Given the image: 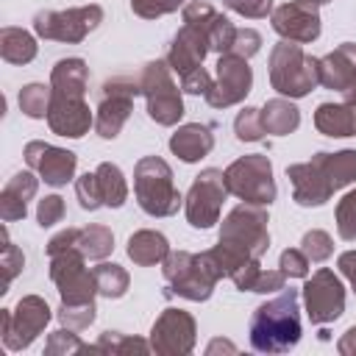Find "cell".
I'll return each instance as SVG.
<instances>
[{
  "label": "cell",
  "instance_id": "7bdbcfd3",
  "mask_svg": "<svg viewBox=\"0 0 356 356\" xmlns=\"http://www.w3.org/2000/svg\"><path fill=\"white\" fill-rule=\"evenodd\" d=\"M44 350L47 353H61V350H86V345L72 334V331H53L50 334V339H47V345H44Z\"/></svg>",
  "mask_w": 356,
  "mask_h": 356
},
{
  "label": "cell",
  "instance_id": "30bf717a",
  "mask_svg": "<svg viewBox=\"0 0 356 356\" xmlns=\"http://www.w3.org/2000/svg\"><path fill=\"white\" fill-rule=\"evenodd\" d=\"M139 89V78H111L103 83L100 92V103H97V117H95V131L103 139H114L120 134V128L125 125L131 108H134V97Z\"/></svg>",
  "mask_w": 356,
  "mask_h": 356
},
{
  "label": "cell",
  "instance_id": "44dd1931",
  "mask_svg": "<svg viewBox=\"0 0 356 356\" xmlns=\"http://www.w3.org/2000/svg\"><path fill=\"white\" fill-rule=\"evenodd\" d=\"M211 147H214L211 128H209V125H200V122L181 125V128L172 134V139H170V150H172L181 161H186V164L200 161L203 156L211 153Z\"/></svg>",
  "mask_w": 356,
  "mask_h": 356
},
{
  "label": "cell",
  "instance_id": "7c38bea8",
  "mask_svg": "<svg viewBox=\"0 0 356 356\" xmlns=\"http://www.w3.org/2000/svg\"><path fill=\"white\" fill-rule=\"evenodd\" d=\"M228 195L225 189V175L220 170H203L186 195V220L195 228H211L220 217L222 197Z\"/></svg>",
  "mask_w": 356,
  "mask_h": 356
},
{
  "label": "cell",
  "instance_id": "1f68e13d",
  "mask_svg": "<svg viewBox=\"0 0 356 356\" xmlns=\"http://www.w3.org/2000/svg\"><path fill=\"white\" fill-rule=\"evenodd\" d=\"M234 131L239 142H259L264 136V125H261V111L259 108H242L234 120Z\"/></svg>",
  "mask_w": 356,
  "mask_h": 356
},
{
  "label": "cell",
  "instance_id": "f6af8a7d",
  "mask_svg": "<svg viewBox=\"0 0 356 356\" xmlns=\"http://www.w3.org/2000/svg\"><path fill=\"white\" fill-rule=\"evenodd\" d=\"M284 281H286V275H284V270H267V273H259V278H256V284H253V292H275V289H284Z\"/></svg>",
  "mask_w": 356,
  "mask_h": 356
},
{
  "label": "cell",
  "instance_id": "f1b7e54d",
  "mask_svg": "<svg viewBox=\"0 0 356 356\" xmlns=\"http://www.w3.org/2000/svg\"><path fill=\"white\" fill-rule=\"evenodd\" d=\"M75 245L86 259H106L114 248V234L106 225H86V228H78Z\"/></svg>",
  "mask_w": 356,
  "mask_h": 356
},
{
  "label": "cell",
  "instance_id": "83f0119b",
  "mask_svg": "<svg viewBox=\"0 0 356 356\" xmlns=\"http://www.w3.org/2000/svg\"><path fill=\"white\" fill-rule=\"evenodd\" d=\"M95 178H97V189H100V197H103V206H111V209H120L128 197V186H125V178H122V170L111 161H103L97 170H95Z\"/></svg>",
  "mask_w": 356,
  "mask_h": 356
},
{
  "label": "cell",
  "instance_id": "52a82bcc",
  "mask_svg": "<svg viewBox=\"0 0 356 356\" xmlns=\"http://www.w3.org/2000/svg\"><path fill=\"white\" fill-rule=\"evenodd\" d=\"M139 89L147 97V114L159 125H175L184 114V100L170 78L167 61H150L139 75Z\"/></svg>",
  "mask_w": 356,
  "mask_h": 356
},
{
  "label": "cell",
  "instance_id": "e575fe53",
  "mask_svg": "<svg viewBox=\"0 0 356 356\" xmlns=\"http://www.w3.org/2000/svg\"><path fill=\"white\" fill-rule=\"evenodd\" d=\"M58 320H61L67 328L81 331V328L92 325V320H95V303H61Z\"/></svg>",
  "mask_w": 356,
  "mask_h": 356
},
{
  "label": "cell",
  "instance_id": "5bb4252c",
  "mask_svg": "<svg viewBox=\"0 0 356 356\" xmlns=\"http://www.w3.org/2000/svg\"><path fill=\"white\" fill-rule=\"evenodd\" d=\"M273 31L289 42L306 44L320 36V11L314 0H289L273 11Z\"/></svg>",
  "mask_w": 356,
  "mask_h": 356
},
{
  "label": "cell",
  "instance_id": "d6a6232c",
  "mask_svg": "<svg viewBox=\"0 0 356 356\" xmlns=\"http://www.w3.org/2000/svg\"><path fill=\"white\" fill-rule=\"evenodd\" d=\"M337 231L342 239L353 242L356 239V189H350L339 203H337Z\"/></svg>",
  "mask_w": 356,
  "mask_h": 356
},
{
  "label": "cell",
  "instance_id": "ee69618b",
  "mask_svg": "<svg viewBox=\"0 0 356 356\" xmlns=\"http://www.w3.org/2000/svg\"><path fill=\"white\" fill-rule=\"evenodd\" d=\"M211 75L203 70V67H197V70H192V72H186L184 78H181V89L184 92H189V95H206L209 89H211Z\"/></svg>",
  "mask_w": 356,
  "mask_h": 356
},
{
  "label": "cell",
  "instance_id": "9c48e42d",
  "mask_svg": "<svg viewBox=\"0 0 356 356\" xmlns=\"http://www.w3.org/2000/svg\"><path fill=\"white\" fill-rule=\"evenodd\" d=\"M3 342L8 350L28 348L50 323V306L39 295L19 298L17 309H3Z\"/></svg>",
  "mask_w": 356,
  "mask_h": 356
},
{
  "label": "cell",
  "instance_id": "b9f144b4",
  "mask_svg": "<svg viewBox=\"0 0 356 356\" xmlns=\"http://www.w3.org/2000/svg\"><path fill=\"white\" fill-rule=\"evenodd\" d=\"M231 11L248 17V19H259V17H267L270 8H273V0H222Z\"/></svg>",
  "mask_w": 356,
  "mask_h": 356
},
{
  "label": "cell",
  "instance_id": "f35d334b",
  "mask_svg": "<svg viewBox=\"0 0 356 356\" xmlns=\"http://www.w3.org/2000/svg\"><path fill=\"white\" fill-rule=\"evenodd\" d=\"M278 267L284 270L286 278H306L309 275V259H306L303 250H295V248H286L281 253V264Z\"/></svg>",
  "mask_w": 356,
  "mask_h": 356
},
{
  "label": "cell",
  "instance_id": "4fadbf2b",
  "mask_svg": "<svg viewBox=\"0 0 356 356\" xmlns=\"http://www.w3.org/2000/svg\"><path fill=\"white\" fill-rule=\"evenodd\" d=\"M250 83H253V72L248 67V58L222 53L217 61V81L211 83V89L203 97L214 108H228L250 92Z\"/></svg>",
  "mask_w": 356,
  "mask_h": 356
},
{
  "label": "cell",
  "instance_id": "8fae6325",
  "mask_svg": "<svg viewBox=\"0 0 356 356\" xmlns=\"http://www.w3.org/2000/svg\"><path fill=\"white\" fill-rule=\"evenodd\" d=\"M303 300H306V317L314 325H325L345 312V286L331 270L323 267L303 284Z\"/></svg>",
  "mask_w": 356,
  "mask_h": 356
},
{
  "label": "cell",
  "instance_id": "9a60e30c",
  "mask_svg": "<svg viewBox=\"0 0 356 356\" xmlns=\"http://www.w3.org/2000/svg\"><path fill=\"white\" fill-rule=\"evenodd\" d=\"M195 345V320L184 309H164L153 323L150 348L159 353H189Z\"/></svg>",
  "mask_w": 356,
  "mask_h": 356
},
{
  "label": "cell",
  "instance_id": "c3c4849f",
  "mask_svg": "<svg viewBox=\"0 0 356 356\" xmlns=\"http://www.w3.org/2000/svg\"><path fill=\"white\" fill-rule=\"evenodd\" d=\"M314 3H317V6H320V3H331V0H314Z\"/></svg>",
  "mask_w": 356,
  "mask_h": 356
},
{
  "label": "cell",
  "instance_id": "836d02e7",
  "mask_svg": "<svg viewBox=\"0 0 356 356\" xmlns=\"http://www.w3.org/2000/svg\"><path fill=\"white\" fill-rule=\"evenodd\" d=\"M0 267H3V289H0V292H8L11 278H14L17 273H22V267H25V256H22V250H19L17 245L8 242V234H6V231H3V256H0Z\"/></svg>",
  "mask_w": 356,
  "mask_h": 356
},
{
  "label": "cell",
  "instance_id": "277c9868",
  "mask_svg": "<svg viewBox=\"0 0 356 356\" xmlns=\"http://www.w3.org/2000/svg\"><path fill=\"white\" fill-rule=\"evenodd\" d=\"M225 189L236 195L245 203L253 206H270L275 200V181H273V164L267 156L253 153L236 159L225 172Z\"/></svg>",
  "mask_w": 356,
  "mask_h": 356
},
{
  "label": "cell",
  "instance_id": "ffe728a7",
  "mask_svg": "<svg viewBox=\"0 0 356 356\" xmlns=\"http://www.w3.org/2000/svg\"><path fill=\"white\" fill-rule=\"evenodd\" d=\"M36 186L39 181L33 172H17L14 178H8L0 192V217L6 222L22 220L28 214V200L36 195Z\"/></svg>",
  "mask_w": 356,
  "mask_h": 356
},
{
  "label": "cell",
  "instance_id": "7402d4cb",
  "mask_svg": "<svg viewBox=\"0 0 356 356\" xmlns=\"http://www.w3.org/2000/svg\"><path fill=\"white\" fill-rule=\"evenodd\" d=\"M89 83V70L81 58H61L50 72V89L70 97H83Z\"/></svg>",
  "mask_w": 356,
  "mask_h": 356
},
{
  "label": "cell",
  "instance_id": "bcb514c9",
  "mask_svg": "<svg viewBox=\"0 0 356 356\" xmlns=\"http://www.w3.org/2000/svg\"><path fill=\"white\" fill-rule=\"evenodd\" d=\"M337 264H339V273L350 281V286H353V292H356V250H345Z\"/></svg>",
  "mask_w": 356,
  "mask_h": 356
},
{
  "label": "cell",
  "instance_id": "ab89813d",
  "mask_svg": "<svg viewBox=\"0 0 356 356\" xmlns=\"http://www.w3.org/2000/svg\"><path fill=\"white\" fill-rule=\"evenodd\" d=\"M259 44H261V36L253 28H236V36H234V44H231L228 53L242 56V58H250L253 53H259Z\"/></svg>",
  "mask_w": 356,
  "mask_h": 356
},
{
  "label": "cell",
  "instance_id": "3957f363",
  "mask_svg": "<svg viewBox=\"0 0 356 356\" xmlns=\"http://www.w3.org/2000/svg\"><path fill=\"white\" fill-rule=\"evenodd\" d=\"M270 81L273 89L289 97H303L320 83V58L303 53L298 42H278L270 56Z\"/></svg>",
  "mask_w": 356,
  "mask_h": 356
},
{
  "label": "cell",
  "instance_id": "ba28073f",
  "mask_svg": "<svg viewBox=\"0 0 356 356\" xmlns=\"http://www.w3.org/2000/svg\"><path fill=\"white\" fill-rule=\"evenodd\" d=\"M103 19L100 6H81V8H67V11H39L33 17V31L42 39H56V42H81L89 31H95Z\"/></svg>",
  "mask_w": 356,
  "mask_h": 356
},
{
  "label": "cell",
  "instance_id": "7a4b0ae2",
  "mask_svg": "<svg viewBox=\"0 0 356 356\" xmlns=\"http://www.w3.org/2000/svg\"><path fill=\"white\" fill-rule=\"evenodd\" d=\"M134 192L145 214L170 217L181 206V192L172 184V170L159 156H145L134 170Z\"/></svg>",
  "mask_w": 356,
  "mask_h": 356
},
{
  "label": "cell",
  "instance_id": "2e32d148",
  "mask_svg": "<svg viewBox=\"0 0 356 356\" xmlns=\"http://www.w3.org/2000/svg\"><path fill=\"white\" fill-rule=\"evenodd\" d=\"M25 161L31 170H36L42 175L44 184L50 186H64L67 181H72L75 172V153L64 150V147H53L47 142H28L25 145Z\"/></svg>",
  "mask_w": 356,
  "mask_h": 356
},
{
  "label": "cell",
  "instance_id": "e0dca14e",
  "mask_svg": "<svg viewBox=\"0 0 356 356\" xmlns=\"http://www.w3.org/2000/svg\"><path fill=\"white\" fill-rule=\"evenodd\" d=\"M95 122L89 106L83 97H70V95H58L50 89V108H47V125L53 134L58 136H70L78 139L89 131V125Z\"/></svg>",
  "mask_w": 356,
  "mask_h": 356
},
{
  "label": "cell",
  "instance_id": "74e56055",
  "mask_svg": "<svg viewBox=\"0 0 356 356\" xmlns=\"http://www.w3.org/2000/svg\"><path fill=\"white\" fill-rule=\"evenodd\" d=\"M36 220L42 228H50L56 222L64 220V200L58 195H47L44 200H39V209H36Z\"/></svg>",
  "mask_w": 356,
  "mask_h": 356
},
{
  "label": "cell",
  "instance_id": "5b68a950",
  "mask_svg": "<svg viewBox=\"0 0 356 356\" xmlns=\"http://www.w3.org/2000/svg\"><path fill=\"white\" fill-rule=\"evenodd\" d=\"M220 242L231 245L234 250L250 256V259H261V253L270 248V234H267V214L261 206L253 203H242L236 206L220 228Z\"/></svg>",
  "mask_w": 356,
  "mask_h": 356
},
{
  "label": "cell",
  "instance_id": "4dcf8cb0",
  "mask_svg": "<svg viewBox=\"0 0 356 356\" xmlns=\"http://www.w3.org/2000/svg\"><path fill=\"white\" fill-rule=\"evenodd\" d=\"M19 108H22V114H28L33 120L47 117V108H50V86H44V83H28V86H22V92H19Z\"/></svg>",
  "mask_w": 356,
  "mask_h": 356
},
{
  "label": "cell",
  "instance_id": "8992f818",
  "mask_svg": "<svg viewBox=\"0 0 356 356\" xmlns=\"http://www.w3.org/2000/svg\"><path fill=\"white\" fill-rule=\"evenodd\" d=\"M164 278L172 284V292L189 300H206L217 284V273L203 259V253L172 250L164 256Z\"/></svg>",
  "mask_w": 356,
  "mask_h": 356
},
{
  "label": "cell",
  "instance_id": "4316f807",
  "mask_svg": "<svg viewBox=\"0 0 356 356\" xmlns=\"http://www.w3.org/2000/svg\"><path fill=\"white\" fill-rule=\"evenodd\" d=\"M259 111H261L264 134H278V136H284V134H292V131L298 128V122H300L298 108H295L289 100H284V97L270 100V103H267L264 108H259Z\"/></svg>",
  "mask_w": 356,
  "mask_h": 356
},
{
  "label": "cell",
  "instance_id": "d6986e66",
  "mask_svg": "<svg viewBox=\"0 0 356 356\" xmlns=\"http://www.w3.org/2000/svg\"><path fill=\"white\" fill-rule=\"evenodd\" d=\"M356 78V44L345 42L325 58H320V83L325 89L345 92Z\"/></svg>",
  "mask_w": 356,
  "mask_h": 356
},
{
  "label": "cell",
  "instance_id": "484cf974",
  "mask_svg": "<svg viewBox=\"0 0 356 356\" xmlns=\"http://www.w3.org/2000/svg\"><path fill=\"white\" fill-rule=\"evenodd\" d=\"M167 253H170V245H167L164 234H159V231H136L128 239V256L142 267L164 261Z\"/></svg>",
  "mask_w": 356,
  "mask_h": 356
},
{
  "label": "cell",
  "instance_id": "ac0fdd59",
  "mask_svg": "<svg viewBox=\"0 0 356 356\" xmlns=\"http://www.w3.org/2000/svg\"><path fill=\"white\" fill-rule=\"evenodd\" d=\"M286 178L292 181V197L298 206H323L334 195V186L328 184L323 167L314 159L286 167Z\"/></svg>",
  "mask_w": 356,
  "mask_h": 356
},
{
  "label": "cell",
  "instance_id": "60d3db41",
  "mask_svg": "<svg viewBox=\"0 0 356 356\" xmlns=\"http://www.w3.org/2000/svg\"><path fill=\"white\" fill-rule=\"evenodd\" d=\"M184 0H131V8L145 17V19H153V17H161V14H170L181 6Z\"/></svg>",
  "mask_w": 356,
  "mask_h": 356
},
{
  "label": "cell",
  "instance_id": "cb8c5ba5",
  "mask_svg": "<svg viewBox=\"0 0 356 356\" xmlns=\"http://www.w3.org/2000/svg\"><path fill=\"white\" fill-rule=\"evenodd\" d=\"M314 161L323 167L328 184L337 189L356 181V150H339V153H317Z\"/></svg>",
  "mask_w": 356,
  "mask_h": 356
},
{
  "label": "cell",
  "instance_id": "8d00e7d4",
  "mask_svg": "<svg viewBox=\"0 0 356 356\" xmlns=\"http://www.w3.org/2000/svg\"><path fill=\"white\" fill-rule=\"evenodd\" d=\"M75 195H78L81 209H86V211H95V209L103 206V197H100L95 172H86V175H81V178L75 181Z\"/></svg>",
  "mask_w": 356,
  "mask_h": 356
},
{
  "label": "cell",
  "instance_id": "d590c367",
  "mask_svg": "<svg viewBox=\"0 0 356 356\" xmlns=\"http://www.w3.org/2000/svg\"><path fill=\"white\" fill-rule=\"evenodd\" d=\"M300 250L306 253L309 261H325L331 256L334 245H331V236L325 231H309L300 239Z\"/></svg>",
  "mask_w": 356,
  "mask_h": 356
},
{
  "label": "cell",
  "instance_id": "6da1fadb",
  "mask_svg": "<svg viewBox=\"0 0 356 356\" xmlns=\"http://www.w3.org/2000/svg\"><path fill=\"white\" fill-rule=\"evenodd\" d=\"M298 289H284L250 314V345L259 353H286L300 342Z\"/></svg>",
  "mask_w": 356,
  "mask_h": 356
},
{
  "label": "cell",
  "instance_id": "603a6c76",
  "mask_svg": "<svg viewBox=\"0 0 356 356\" xmlns=\"http://www.w3.org/2000/svg\"><path fill=\"white\" fill-rule=\"evenodd\" d=\"M314 125L325 136H353L356 117L348 103H320L314 111Z\"/></svg>",
  "mask_w": 356,
  "mask_h": 356
},
{
  "label": "cell",
  "instance_id": "7dc6e473",
  "mask_svg": "<svg viewBox=\"0 0 356 356\" xmlns=\"http://www.w3.org/2000/svg\"><path fill=\"white\" fill-rule=\"evenodd\" d=\"M339 353H356V325L348 328V334L339 342Z\"/></svg>",
  "mask_w": 356,
  "mask_h": 356
},
{
  "label": "cell",
  "instance_id": "d4e9b609",
  "mask_svg": "<svg viewBox=\"0 0 356 356\" xmlns=\"http://www.w3.org/2000/svg\"><path fill=\"white\" fill-rule=\"evenodd\" d=\"M0 56L8 64H28L36 58V39L22 28L6 25L0 31Z\"/></svg>",
  "mask_w": 356,
  "mask_h": 356
},
{
  "label": "cell",
  "instance_id": "f546056e",
  "mask_svg": "<svg viewBox=\"0 0 356 356\" xmlns=\"http://www.w3.org/2000/svg\"><path fill=\"white\" fill-rule=\"evenodd\" d=\"M95 284L97 292L106 298H122L128 289V273L120 264H97L95 270Z\"/></svg>",
  "mask_w": 356,
  "mask_h": 356
}]
</instances>
